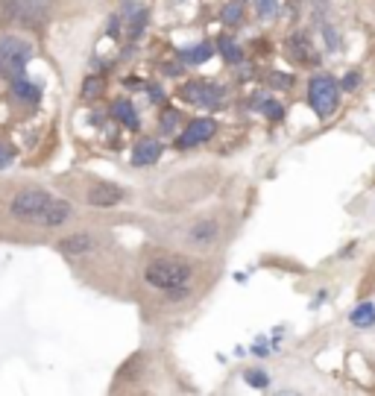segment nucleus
<instances>
[{"label": "nucleus", "instance_id": "nucleus-14", "mask_svg": "<svg viewBox=\"0 0 375 396\" xmlns=\"http://www.w3.org/2000/svg\"><path fill=\"white\" fill-rule=\"evenodd\" d=\"M15 162V150H12L9 141H0V168H9Z\"/></svg>", "mask_w": 375, "mask_h": 396}, {"label": "nucleus", "instance_id": "nucleus-4", "mask_svg": "<svg viewBox=\"0 0 375 396\" xmlns=\"http://www.w3.org/2000/svg\"><path fill=\"white\" fill-rule=\"evenodd\" d=\"M149 238L167 246H176L196 255H217L229 241V217L226 212H188L176 217L147 224Z\"/></svg>", "mask_w": 375, "mask_h": 396}, {"label": "nucleus", "instance_id": "nucleus-6", "mask_svg": "<svg viewBox=\"0 0 375 396\" xmlns=\"http://www.w3.org/2000/svg\"><path fill=\"white\" fill-rule=\"evenodd\" d=\"M65 0H0V18L9 27L42 30L59 15Z\"/></svg>", "mask_w": 375, "mask_h": 396}, {"label": "nucleus", "instance_id": "nucleus-11", "mask_svg": "<svg viewBox=\"0 0 375 396\" xmlns=\"http://www.w3.org/2000/svg\"><path fill=\"white\" fill-rule=\"evenodd\" d=\"M111 112H115V118L123 123L127 129H138L141 123H138V115H135V109L129 100H118L115 106H111Z\"/></svg>", "mask_w": 375, "mask_h": 396}, {"label": "nucleus", "instance_id": "nucleus-19", "mask_svg": "<svg viewBox=\"0 0 375 396\" xmlns=\"http://www.w3.org/2000/svg\"><path fill=\"white\" fill-rule=\"evenodd\" d=\"M237 18H241V3H229L226 12H223V21L232 24V21H237Z\"/></svg>", "mask_w": 375, "mask_h": 396}, {"label": "nucleus", "instance_id": "nucleus-22", "mask_svg": "<svg viewBox=\"0 0 375 396\" xmlns=\"http://www.w3.org/2000/svg\"><path fill=\"white\" fill-rule=\"evenodd\" d=\"M264 112H267L270 118H282V106H279V103H264Z\"/></svg>", "mask_w": 375, "mask_h": 396}, {"label": "nucleus", "instance_id": "nucleus-3", "mask_svg": "<svg viewBox=\"0 0 375 396\" xmlns=\"http://www.w3.org/2000/svg\"><path fill=\"white\" fill-rule=\"evenodd\" d=\"M65 258L71 273L85 288L115 300L132 303V255L123 250L115 229L100 220L82 217L50 244Z\"/></svg>", "mask_w": 375, "mask_h": 396}, {"label": "nucleus", "instance_id": "nucleus-2", "mask_svg": "<svg viewBox=\"0 0 375 396\" xmlns=\"http://www.w3.org/2000/svg\"><path fill=\"white\" fill-rule=\"evenodd\" d=\"M82 217V206L47 182L0 177V244L50 246Z\"/></svg>", "mask_w": 375, "mask_h": 396}, {"label": "nucleus", "instance_id": "nucleus-10", "mask_svg": "<svg viewBox=\"0 0 375 396\" xmlns=\"http://www.w3.org/2000/svg\"><path fill=\"white\" fill-rule=\"evenodd\" d=\"M161 141L156 138H141L138 144H135V150H132V165L135 168H149V165H156L158 159H161Z\"/></svg>", "mask_w": 375, "mask_h": 396}, {"label": "nucleus", "instance_id": "nucleus-17", "mask_svg": "<svg viewBox=\"0 0 375 396\" xmlns=\"http://www.w3.org/2000/svg\"><path fill=\"white\" fill-rule=\"evenodd\" d=\"M220 47H223V53H226V59H229V62H237V59H241V51H237V44H232L229 39H223V42H220Z\"/></svg>", "mask_w": 375, "mask_h": 396}, {"label": "nucleus", "instance_id": "nucleus-8", "mask_svg": "<svg viewBox=\"0 0 375 396\" xmlns=\"http://www.w3.org/2000/svg\"><path fill=\"white\" fill-rule=\"evenodd\" d=\"M308 103L317 112V118H322V120L331 118L337 103H340V85L331 77H326V73H317V77H311V82H308Z\"/></svg>", "mask_w": 375, "mask_h": 396}, {"label": "nucleus", "instance_id": "nucleus-15", "mask_svg": "<svg viewBox=\"0 0 375 396\" xmlns=\"http://www.w3.org/2000/svg\"><path fill=\"white\" fill-rule=\"evenodd\" d=\"M246 381H249V385H255V388H267V385H270L267 373H261V370H249V373H246Z\"/></svg>", "mask_w": 375, "mask_h": 396}, {"label": "nucleus", "instance_id": "nucleus-5", "mask_svg": "<svg viewBox=\"0 0 375 396\" xmlns=\"http://www.w3.org/2000/svg\"><path fill=\"white\" fill-rule=\"evenodd\" d=\"M59 191L68 194L77 206L85 208H115L129 197V191L118 182L100 179V177H59Z\"/></svg>", "mask_w": 375, "mask_h": 396}, {"label": "nucleus", "instance_id": "nucleus-16", "mask_svg": "<svg viewBox=\"0 0 375 396\" xmlns=\"http://www.w3.org/2000/svg\"><path fill=\"white\" fill-rule=\"evenodd\" d=\"M211 53H214V47H211V44L205 42V44H199V47H196V53L188 56V62H205Z\"/></svg>", "mask_w": 375, "mask_h": 396}, {"label": "nucleus", "instance_id": "nucleus-12", "mask_svg": "<svg viewBox=\"0 0 375 396\" xmlns=\"http://www.w3.org/2000/svg\"><path fill=\"white\" fill-rule=\"evenodd\" d=\"M287 51H291V59H296V62H314V53H308L311 44H308V39H302V35H296V39L287 42Z\"/></svg>", "mask_w": 375, "mask_h": 396}, {"label": "nucleus", "instance_id": "nucleus-7", "mask_svg": "<svg viewBox=\"0 0 375 396\" xmlns=\"http://www.w3.org/2000/svg\"><path fill=\"white\" fill-rule=\"evenodd\" d=\"M33 59V42L24 39L18 33H6L0 35V77L3 80H18L24 77Z\"/></svg>", "mask_w": 375, "mask_h": 396}, {"label": "nucleus", "instance_id": "nucleus-1", "mask_svg": "<svg viewBox=\"0 0 375 396\" xmlns=\"http://www.w3.org/2000/svg\"><path fill=\"white\" fill-rule=\"evenodd\" d=\"M220 276L214 255L185 253L149 238L132 255V303L147 320H173L203 303Z\"/></svg>", "mask_w": 375, "mask_h": 396}, {"label": "nucleus", "instance_id": "nucleus-9", "mask_svg": "<svg viewBox=\"0 0 375 396\" xmlns=\"http://www.w3.org/2000/svg\"><path fill=\"white\" fill-rule=\"evenodd\" d=\"M214 132H217V120L196 118V120H191V123H188V127L179 132L176 144L182 147V150H188V147H199V144L211 141V135H214Z\"/></svg>", "mask_w": 375, "mask_h": 396}, {"label": "nucleus", "instance_id": "nucleus-13", "mask_svg": "<svg viewBox=\"0 0 375 396\" xmlns=\"http://www.w3.org/2000/svg\"><path fill=\"white\" fill-rule=\"evenodd\" d=\"M349 320H352L355 326H372V323H375V305H372V303H364V305H358Z\"/></svg>", "mask_w": 375, "mask_h": 396}, {"label": "nucleus", "instance_id": "nucleus-21", "mask_svg": "<svg viewBox=\"0 0 375 396\" xmlns=\"http://www.w3.org/2000/svg\"><path fill=\"white\" fill-rule=\"evenodd\" d=\"M358 82H360V77H358V73H349V77H346V80L340 82V89H343V91H352V89H355Z\"/></svg>", "mask_w": 375, "mask_h": 396}, {"label": "nucleus", "instance_id": "nucleus-20", "mask_svg": "<svg viewBox=\"0 0 375 396\" xmlns=\"http://www.w3.org/2000/svg\"><path fill=\"white\" fill-rule=\"evenodd\" d=\"M273 12H276V0H261V6H258V15H261V18H270Z\"/></svg>", "mask_w": 375, "mask_h": 396}, {"label": "nucleus", "instance_id": "nucleus-18", "mask_svg": "<svg viewBox=\"0 0 375 396\" xmlns=\"http://www.w3.org/2000/svg\"><path fill=\"white\" fill-rule=\"evenodd\" d=\"M176 120H179L176 112H165V115H161V132H170L173 127H176Z\"/></svg>", "mask_w": 375, "mask_h": 396}]
</instances>
